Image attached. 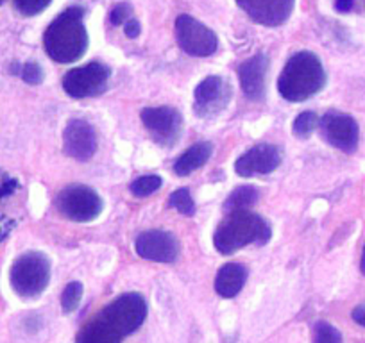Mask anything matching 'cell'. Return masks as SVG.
Masks as SVG:
<instances>
[{"label": "cell", "mask_w": 365, "mask_h": 343, "mask_svg": "<svg viewBox=\"0 0 365 343\" xmlns=\"http://www.w3.org/2000/svg\"><path fill=\"white\" fill-rule=\"evenodd\" d=\"M147 317V302L140 293H124L83 325L76 343H122Z\"/></svg>", "instance_id": "6da1fadb"}, {"label": "cell", "mask_w": 365, "mask_h": 343, "mask_svg": "<svg viewBox=\"0 0 365 343\" xmlns=\"http://www.w3.org/2000/svg\"><path fill=\"white\" fill-rule=\"evenodd\" d=\"M83 20L84 9L68 8L47 27L43 45L48 58L63 65L83 58L88 48V33Z\"/></svg>", "instance_id": "7a4b0ae2"}, {"label": "cell", "mask_w": 365, "mask_h": 343, "mask_svg": "<svg viewBox=\"0 0 365 343\" xmlns=\"http://www.w3.org/2000/svg\"><path fill=\"white\" fill-rule=\"evenodd\" d=\"M326 86V70L314 52L301 51L279 73L278 92L289 102H304Z\"/></svg>", "instance_id": "3957f363"}, {"label": "cell", "mask_w": 365, "mask_h": 343, "mask_svg": "<svg viewBox=\"0 0 365 343\" xmlns=\"http://www.w3.org/2000/svg\"><path fill=\"white\" fill-rule=\"evenodd\" d=\"M272 236L269 222L263 216L242 209L227 213L213 234V245L220 254H235L247 245H265Z\"/></svg>", "instance_id": "277c9868"}, {"label": "cell", "mask_w": 365, "mask_h": 343, "mask_svg": "<svg viewBox=\"0 0 365 343\" xmlns=\"http://www.w3.org/2000/svg\"><path fill=\"white\" fill-rule=\"evenodd\" d=\"M9 283L19 297L36 299L51 283V260L41 252H26L11 265Z\"/></svg>", "instance_id": "5b68a950"}, {"label": "cell", "mask_w": 365, "mask_h": 343, "mask_svg": "<svg viewBox=\"0 0 365 343\" xmlns=\"http://www.w3.org/2000/svg\"><path fill=\"white\" fill-rule=\"evenodd\" d=\"M56 208L65 218L86 223L96 220L103 213V199L91 188L83 184H72L63 188L56 197Z\"/></svg>", "instance_id": "8992f818"}, {"label": "cell", "mask_w": 365, "mask_h": 343, "mask_svg": "<svg viewBox=\"0 0 365 343\" xmlns=\"http://www.w3.org/2000/svg\"><path fill=\"white\" fill-rule=\"evenodd\" d=\"M111 70L106 65L91 61L88 65L68 70L63 77V90L72 99H88L106 90L110 83Z\"/></svg>", "instance_id": "52a82bcc"}, {"label": "cell", "mask_w": 365, "mask_h": 343, "mask_svg": "<svg viewBox=\"0 0 365 343\" xmlns=\"http://www.w3.org/2000/svg\"><path fill=\"white\" fill-rule=\"evenodd\" d=\"M178 43L187 54L195 58H208L219 48V38L210 27L190 15H179L175 20Z\"/></svg>", "instance_id": "ba28073f"}, {"label": "cell", "mask_w": 365, "mask_h": 343, "mask_svg": "<svg viewBox=\"0 0 365 343\" xmlns=\"http://www.w3.org/2000/svg\"><path fill=\"white\" fill-rule=\"evenodd\" d=\"M143 125L156 143L172 147L182 134V117L175 107H145L140 113Z\"/></svg>", "instance_id": "9c48e42d"}, {"label": "cell", "mask_w": 365, "mask_h": 343, "mask_svg": "<svg viewBox=\"0 0 365 343\" xmlns=\"http://www.w3.org/2000/svg\"><path fill=\"white\" fill-rule=\"evenodd\" d=\"M231 100V86L224 77L210 75L197 84L194 92V111L201 118L222 113Z\"/></svg>", "instance_id": "30bf717a"}, {"label": "cell", "mask_w": 365, "mask_h": 343, "mask_svg": "<svg viewBox=\"0 0 365 343\" xmlns=\"http://www.w3.org/2000/svg\"><path fill=\"white\" fill-rule=\"evenodd\" d=\"M135 250L143 260L156 261V263H174L179 258L181 245L178 238L168 231L150 229L138 234Z\"/></svg>", "instance_id": "8fae6325"}, {"label": "cell", "mask_w": 365, "mask_h": 343, "mask_svg": "<svg viewBox=\"0 0 365 343\" xmlns=\"http://www.w3.org/2000/svg\"><path fill=\"white\" fill-rule=\"evenodd\" d=\"M319 127H321L326 142L331 147L347 154L356 150L358 139H360V129H358L356 120L353 117L346 113L329 111L319 120Z\"/></svg>", "instance_id": "7c38bea8"}, {"label": "cell", "mask_w": 365, "mask_h": 343, "mask_svg": "<svg viewBox=\"0 0 365 343\" xmlns=\"http://www.w3.org/2000/svg\"><path fill=\"white\" fill-rule=\"evenodd\" d=\"M238 8L265 27L283 26L296 8V0H237Z\"/></svg>", "instance_id": "4fadbf2b"}, {"label": "cell", "mask_w": 365, "mask_h": 343, "mask_svg": "<svg viewBox=\"0 0 365 343\" xmlns=\"http://www.w3.org/2000/svg\"><path fill=\"white\" fill-rule=\"evenodd\" d=\"M282 164V152L276 145L258 143L242 154L235 163V172L240 177H255L270 174Z\"/></svg>", "instance_id": "5bb4252c"}, {"label": "cell", "mask_w": 365, "mask_h": 343, "mask_svg": "<svg viewBox=\"0 0 365 343\" xmlns=\"http://www.w3.org/2000/svg\"><path fill=\"white\" fill-rule=\"evenodd\" d=\"M63 149L76 161H90L97 152V134L86 120L73 118L63 131Z\"/></svg>", "instance_id": "9a60e30c"}, {"label": "cell", "mask_w": 365, "mask_h": 343, "mask_svg": "<svg viewBox=\"0 0 365 343\" xmlns=\"http://www.w3.org/2000/svg\"><path fill=\"white\" fill-rule=\"evenodd\" d=\"M269 58L265 54H256L245 59L238 66V79H240L242 92L251 100H262L265 97L267 72H269Z\"/></svg>", "instance_id": "2e32d148"}, {"label": "cell", "mask_w": 365, "mask_h": 343, "mask_svg": "<svg viewBox=\"0 0 365 343\" xmlns=\"http://www.w3.org/2000/svg\"><path fill=\"white\" fill-rule=\"evenodd\" d=\"M247 281V268L240 263H226L215 278V292L224 299H233Z\"/></svg>", "instance_id": "e0dca14e"}, {"label": "cell", "mask_w": 365, "mask_h": 343, "mask_svg": "<svg viewBox=\"0 0 365 343\" xmlns=\"http://www.w3.org/2000/svg\"><path fill=\"white\" fill-rule=\"evenodd\" d=\"M213 154V145L210 142H199L195 145H192L190 149H187L181 156L175 159L174 163V172L175 176L187 177L190 176L192 172H195L197 168H202Z\"/></svg>", "instance_id": "ac0fdd59"}, {"label": "cell", "mask_w": 365, "mask_h": 343, "mask_svg": "<svg viewBox=\"0 0 365 343\" xmlns=\"http://www.w3.org/2000/svg\"><path fill=\"white\" fill-rule=\"evenodd\" d=\"M258 197H259L258 190H256L255 186L245 184V186H240L235 191H231L230 197H227L226 202H224V211L233 213V211H242V209H249L252 204L258 202Z\"/></svg>", "instance_id": "d6986e66"}, {"label": "cell", "mask_w": 365, "mask_h": 343, "mask_svg": "<svg viewBox=\"0 0 365 343\" xmlns=\"http://www.w3.org/2000/svg\"><path fill=\"white\" fill-rule=\"evenodd\" d=\"M319 125V118L314 111H303L301 115H297V118L294 120L292 124V132L294 136L301 139H307L312 132L317 129Z\"/></svg>", "instance_id": "ffe728a7"}, {"label": "cell", "mask_w": 365, "mask_h": 343, "mask_svg": "<svg viewBox=\"0 0 365 343\" xmlns=\"http://www.w3.org/2000/svg\"><path fill=\"white\" fill-rule=\"evenodd\" d=\"M161 184H163V181H161L160 176H142L133 181L129 190L135 197H149L154 191L160 190Z\"/></svg>", "instance_id": "44dd1931"}, {"label": "cell", "mask_w": 365, "mask_h": 343, "mask_svg": "<svg viewBox=\"0 0 365 343\" xmlns=\"http://www.w3.org/2000/svg\"><path fill=\"white\" fill-rule=\"evenodd\" d=\"M168 206L174 209H178V211L185 216H192L195 213V202L187 188L175 190L174 194L168 197Z\"/></svg>", "instance_id": "7402d4cb"}, {"label": "cell", "mask_w": 365, "mask_h": 343, "mask_svg": "<svg viewBox=\"0 0 365 343\" xmlns=\"http://www.w3.org/2000/svg\"><path fill=\"white\" fill-rule=\"evenodd\" d=\"M81 297H83V285L77 281L68 283L66 288L63 290L61 295V307L65 313H73L79 307Z\"/></svg>", "instance_id": "603a6c76"}, {"label": "cell", "mask_w": 365, "mask_h": 343, "mask_svg": "<svg viewBox=\"0 0 365 343\" xmlns=\"http://www.w3.org/2000/svg\"><path fill=\"white\" fill-rule=\"evenodd\" d=\"M314 343H342V334L335 325L317 322L314 325Z\"/></svg>", "instance_id": "cb8c5ba5"}, {"label": "cell", "mask_w": 365, "mask_h": 343, "mask_svg": "<svg viewBox=\"0 0 365 343\" xmlns=\"http://www.w3.org/2000/svg\"><path fill=\"white\" fill-rule=\"evenodd\" d=\"M13 73H16V75L22 77L24 80H26L27 84H31V86H36V84H40L41 80H43V70H41L40 65H36V63H26V65H13L11 66Z\"/></svg>", "instance_id": "d4e9b609"}, {"label": "cell", "mask_w": 365, "mask_h": 343, "mask_svg": "<svg viewBox=\"0 0 365 343\" xmlns=\"http://www.w3.org/2000/svg\"><path fill=\"white\" fill-rule=\"evenodd\" d=\"M52 0H13L16 11L24 16L40 15L43 9L48 8Z\"/></svg>", "instance_id": "484cf974"}, {"label": "cell", "mask_w": 365, "mask_h": 343, "mask_svg": "<svg viewBox=\"0 0 365 343\" xmlns=\"http://www.w3.org/2000/svg\"><path fill=\"white\" fill-rule=\"evenodd\" d=\"M20 183L19 179H15L13 176H9L8 172L0 170V202L4 201V199L11 197L19 191Z\"/></svg>", "instance_id": "4316f807"}, {"label": "cell", "mask_w": 365, "mask_h": 343, "mask_svg": "<svg viewBox=\"0 0 365 343\" xmlns=\"http://www.w3.org/2000/svg\"><path fill=\"white\" fill-rule=\"evenodd\" d=\"M131 16V6L129 4H118L111 9L110 13V22L111 26H122V23L128 22Z\"/></svg>", "instance_id": "83f0119b"}, {"label": "cell", "mask_w": 365, "mask_h": 343, "mask_svg": "<svg viewBox=\"0 0 365 343\" xmlns=\"http://www.w3.org/2000/svg\"><path fill=\"white\" fill-rule=\"evenodd\" d=\"M140 29H142V27H140V22H138V20H136V19H129L128 22L124 23V33H125V36L131 38V40H135V38L138 36Z\"/></svg>", "instance_id": "f1b7e54d"}, {"label": "cell", "mask_w": 365, "mask_h": 343, "mask_svg": "<svg viewBox=\"0 0 365 343\" xmlns=\"http://www.w3.org/2000/svg\"><path fill=\"white\" fill-rule=\"evenodd\" d=\"M13 227H15V220L6 218V216L4 218H0V241L4 240V238L11 233Z\"/></svg>", "instance_id": "f546056e"}, {"label": "cell", "mask_w": 365, "mask_h": 343, "mask_svg": "<svg viewBox=\"0 0 365 343\" xmlns=\"http://www.w3.org/2000/svg\"><path fill=\"white\" fill-rule=\"evenodd\" d=\"M351 317H353V320L356 322L358 325L365 327V304H360V306L354 307L353 313H351Z\"/></svg>", "instance_id": "4dcf8cb0"}, {"label": "cell", "mask_w": 365, "mask_h": 343, "mask_svg": "<svg viewBox=\"0 0 365 343\" xmlns=\"http://www.w3.org/2000/svg\"><path fill=\"white\" fill-rule=\"evenodd\" d=\"M354 8V0H335V9L339 13H349Z\"/></svg>", "instance_id": "1f68e13d"}, {"label": "cell", "mask_w": 365, "mask_h": 343, "mask_svg": "<svg viewBox=\"0 0 365 343\" xmlns=\"http://www.w3.org/2000/svg\"><path fill=\"white\" fill-rule=\"evenodd\" d=\"M360 270L361 274L365 275V245H364V250H361V260H360Z\"/></svg>", "instance_id": "d6a6232c"}, {"label": "cell", "mask_w": 365, "mask_h": 343, "mask_svg": "<svg viewBox=\"0 0 365 343\" xmlns=\"http://www.w3.org/2000/svg\"><path fill=\"white\" fill-rule=\"evenodd\" d=\"M2 4H4V0H0V6H2Z\"/></svg>", "instance_id": "836d02e7"}]
</instances>
